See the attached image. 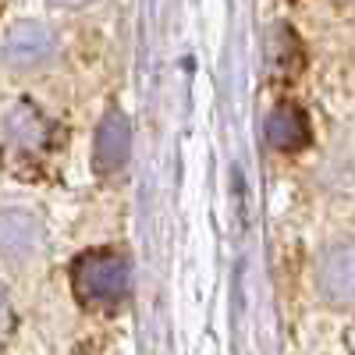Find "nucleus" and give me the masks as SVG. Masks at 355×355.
<instances>
[{"label": "nucleus", "mask_w": 355, "mask_h": 355, "mask_svg": "<svg viewBox=\"0 0 355 355\" xmlns=\"http://www.w3.org/2000/svg\"><path fill=\"white\" fill-rule=\"evenodd\" d=\"M71 288L89 309H117L132 291V263L117 249H89L71 263Z\"/></svg>", "instance_id": "1"}, {"label": "nucleus", "mask_w": 355, "mask_h": 355, "mask_svg": "<svg viewBox=\"0 0 355 355\" xmlns=\"http://www.w3.org/2000/svg\"><path fill=\"white\" fill-rule=\"evenodd\" d=\"M57 125L50 117L33 107V103H15L11 114L4 117V157L15 164L11 171H21L28 160H43L53 146Z\"/></svg>", "instance_id": "2"}, {"label": "nucleus", "mask_w": 355, "mask_h": 355, "mask_svg": "<svg viewBox=\"0 0 355 355\" xmlns=\"http://www.w3.org/2000/svg\"><path fill=\"white\" fill-rule=\"evenodd\" d=\"M46 249V231L43 224L18 206H0V256L28 263Z\"/></svg>", "instance_id": "3"}, {"label": "nucleus", "mask_w": 355, "mask_h": 355, "mask_svg": "<svg viewBox=\"0 0 355 355\" xmlns=\"http://www.w3.org/2000/svg\"><path fill=\"white\" fill-rule=\"evenodd\" d=\"M53 50H57V40L43 21H18L8 33L0 57L11 68H40L53 57Z\"/></svg>", "instance_id": "4"}, {"label": "nucleus", "mask_w": 355, "mask_h": 355, "mask_svg": "<svg viewBox=\"0 0 355 355\" xmlns=\"http://www.w3.org/2000/svg\"><path fill=\"white\" fill-rule=\"evenodd\" d=\"M132 157V125L121 110H107L96 132V167L103 174L121 171Z\"/></svg>", "instance_id": "5"}, {"label": "nucleus", "mask_w": 355, "mask_h": 355, "mask_svg": "<svg viewBox=\"0 0 355 355\" xmlns=\"http://www.w3.org/2000/svg\"><path fill=\"white\" fill-rule=\"evenodd\" d=\"M316 281H320L323 299L348 309L352 306V249L348 245H331L320 256Z\"/></svg>", "instance_id": "6"}, {"label": "nucleus", "mask_w": 355, "mask_h": 355, "mask_svg": "<svg viewBox=\"0 0 355 355\" xmlns=\"http://www.w3.org/2000/svg\"><path fill=\"white\" fill-rule=\"evenodd\" d=\"M266 139H270L274 150L295 153L309 142V117L302 107L295 103H277L270 114H266Z\"/></svg>", "instance_id": "7"}, {"label": "nucleus", "mask_w": 355, "mask_h": 355, "mask_svg": "<svg viewBox=\"0 0 355 355\" xmlns=\"http://www.w3.org/2000/svg\"><path fill=\"white\" fill-rule=\"evenodd\" d=\"M8 331H11V306H8L4 288H0V341L8 338Z\"/></svg>", "instance_id": "8"}]
</instances>
